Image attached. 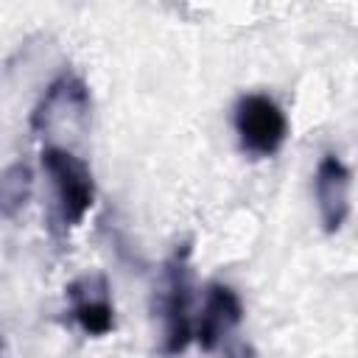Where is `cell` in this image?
<instances>
[{"label":"cell","instance_id":"obj_5","mask_svg":"<svg viewBox=\"0 0 358 358\" xmlns=\"http://www.w3.org/2000/svg\"><path fill=\"white\" fill-rule=\"evenodd\" d=\"M70 316L87 336H106L115 327V302L103 271H84L64 288Z\"/></svg>","mask_w":358,"mask_h":358},{"label":"cell","instance_id":"obj_2","mask_svg":"<svg viewBox=\"0 0 358 358\" xmlns=\"http://www.w3.org/2000/svg\"><path fill=\"white\" fill-rule=\"evenodd\" d=\"M42 168L50 179L56 215L64 229H73L84 221L90 207L95 204V179L90 165L70 148L45 145L42 148Z\"/></svg>","mask_w":358,"mask_h":358},{"label":"cell","instance_id":"obj_1","mask_svg":"<svg viewBox=\"0 0 358 358\" xmlns=\"http://www.w3.org/2000/svg\"><path fill=\"white\" fill-rule=\"evenodd\" d=\"M190 249L182 246L165 266V280L157 296L159 313V355L173 358L185 352L193 341V274H190Z\"/></svg>","mask_w":358,"mask_h":358},{"label":"cell","instance_id":"obj_4","mask_svg":"<svg viewBox=\"0 0 358 358\" xmlns=\"http://www.w3.org/2000/svg\"><path fill=\"white\" fill-rule=\"evenodd\" d=\"M90 120V90L78 76H59L31 115V126L39 134L78 131Z\"/></svg>","mask_w":358,"mask_h":358},{"label":"cell","instance_id":"obj_3","mask_svg":"<svg viewBox=\"0 0 358 358\" xmlns=\"http://www.w3.org/2000/svg\"><path fill=\"white\" fill-rule=\"evenodd\" d=\"M235 134L246 154L274 157L288 140V117L274 98L249 92L235 103Z\"/></svg>","mask_w":358,"mask_h":358},{"label":"cell","instance_id":"obj_6","mask_svg":"<svg viewBox=\"0 0 358 358\" xmlns=\"http://www.w3.org/2000/svg\"><path fill=\"white\" fill-rule=\"evenodd\" d=\"M243 322V302L235 288L224 282H213L204 291L201 308L193 319V341L204 352H215Z\"/></svg>","mask_w":358,"mask_h":358},{"label":"cell","instance_id":"obj_8","mask_svg":"<svg viewBox=\"0 0 358 358\" xmlns=\"http://www.w3.org/2000/svg\"><path fill=\"white\" fill-rule=\"evenodd\" d=\"M34 193V171L28 162L17 159L6 168H0V215L14 218L25 210Z\"/></svg>","mask_w":358,"mask_h":358},{"label":"cell","instance_id":"obj_7","mask_svg":"<svg viewBox=\"0 0 358 358\" xmlns=\"http://www.w3.org/2000/svg\"><path fill=\"white\" fill-rule=\"evenodd\" d=\"M350 190H352L350 168L336 154H324L313 176V196L324 232H338L350 218Z\"/></svg>","mask_w":358,"mask_h":358}]
</instances>
